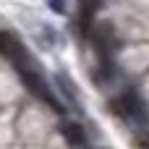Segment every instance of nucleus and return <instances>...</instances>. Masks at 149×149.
<instances>
[{
	"mask_svg": "<svg viewBox=\"0 0 149 149\" xmlns=\"http://www.w3.org/2000/svg\"><path fill=\"white\" fill-rule=\"evenodd\" d=\"M105 0H79V29L81 34H89V24L94 18V13L102 8Z\"/></svg>",
	"mask_w": 149,
	"mask_h": 149,
	"instance_id": "4",
	"label": "nucleus"
},
{
	"mask_svg": "<svg viewBox=\"0 0 149 149\" xmlns=\"http://www.w3.org/2000/svg\"><path fill=\"white\" fill-rule=\"evenodd\" d=\"M18 76H21V81L26 84V89H29V92H34L42 102H47L55 113H63V110H65V107L60 105V100L52 94V89L47 86V81L39 76V71H37V68H24V71H18Z\"/></svg>",
	"mask_w": 149,
	"mask_h": 149,
	"instance_id": "2",
	"label": "nucleus"
},
{
	"mask_svg": "<svg viewBox=\"0 0 149 149\" xmlns=\"http://www.w3.org/2000/svg\"><path fill=\"white\" fill-rule=\"evenodd\" d=\"M0 55L5 60H10V65L16 71H24V68H34L37 65L34 58L29 55L26 45L21 42V37L13 34V31H0Z\"/></svg>",
	"mask_w": 149,
	"mask_h": 149,
	"instance_id": "1",
	"label": "nucleus"
},
{
	"mask_svg": "<svg viewBox=\"0 0 149 149\" xmlns=\"http://www.w3.org/2000/svg\"><path fill=\"white\" fill-rule=\"evenodd\" d=\"M118 113H123V115H131L134 120H139V123H144L147 120V110H144V100L134 92V89H128L123 97H120V102H118Z\"/></svg>",
	"mask_w": 149,
	"mask_h": 149,
	"instance_id": "3",
	"label": "nucleus"
},
{
	"mask_svg": "<svg viewBox=\"0 0 149 149\" xmlns=\"http://www.w3.org/2000/svg\"><path fill=\"white\" fill-rule=\"evenodd\" d=\"M60 131H63V139L68 144H73V147H84L86 144V134H84V128L79 123H63Z\"/></svg>",
	"mask_w": 149,
	"mask_h": 149,
	"instance_id": "5",
	"label": "nucleus"
},
{
	"mask_svg": "<svg viewBox=\"0 0 149 149\" xmlns=\"http://www.w3.org/2000/svg\"><path fill=\"white\" fill-rule=\"evenodd\" d=\"M47 5H50L55 13H65V5H63V0H47Z\"/></svg>",
	"mask_w": 149,
	"mask_h": 149,
	"instance_id": "6",
	"label": "nucleus"
}]
</instances>
